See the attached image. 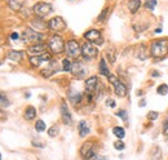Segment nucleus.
<instances>
[{"label": "nucleus", "instance_id": "nucleus-1", "mask_svg": "<svg viewBox=\"0 0 168 160\" xmlns=\"http://www.w3.org/2000/svg\"><path fill=\"white\" fill-rule=\"evenodd\" d=\"M168 53V39H158L153 40L150 45V54L153 58L160 60L164 58Z\"/></svg>", "mask_w": 168, "mask_h": 160}, {"label": "nucleus", "instance_id": "nucleus-2", "mask_svg": "<svg viewBox=\"0 0 168 160\" xmlns=\"http://www.w3.org/2000/svg\"><path fill=\"white\" fill-rule=\"evenodd\" d=\"M48 45H49V49L53 52L54 54H60L65 50L63 39L61 38L60 35H53V36H51L49 41H48Z\"/></svg>", "mask_w": 168, "mask_h": 160}, {"label": "nucleus", "instance_id": "nucleus-3", "mask_svg": "<svg viewBox=\"0 0 168 160\" xmlns=\"http://www.w3.org/2000/svg\"><path fill=\"white\" fill-rule=\"evenodd\" d=\"M109 81L112 84V87H114V92H115V94L118 97H125V96H127V87H125L116 76H114V75H110Z\"/></svg>", "mask_w": 168, "mask_h": 160}, {"label": "nucleus", "instance_id": "nucleus-4", "mask_svg": "<svg viewBox=\"0 0 168 160\" xmlns=\"http://www.w3.org/2000/svg\"><path fill=\"white\" fill-rule=\"evenodd\" d=\"M65 50L69 57L76 58L79 57V54H82V48H80L79 43L76 40H69L66 44H65Z\"/></svg>", "mask_w": 168, "mask_h": 160}, {"label": "nucleus", "instance_id": "nucleus-5", "mask_svg": "<svg viewBox=\"0 0 168 160\" xmlns=\"http://www.w3.org/2000/svg\"><path fill=\"white\" fill-rule=\"evenodd\" d=\"M93 143L92 142H85L84 145L82 146V149H80V155H82V158L84 160H95L96 159V151L95 149H93Z\"/></svg>", "mask_w": 168, "mask_h": 160}, {"label": "nucleus", "instance_id": "nucleus-6", "mask_svg": "<svg viewBox=\"0 0 168 160\" xmlns=\"http://www.w3.org/2000/svg\"><path fill=\"white\" fill-rule=\"evenodd\" d=\"M52 12H53V8H52V5L48 4V3L40 1L34 5V13L36 16H39V17H45V16L51 14Z\"/></svg>", "mask_w": 168, "mask_h": 160}, {"label": "nucleus", "instance_id": "nucleus-7", "mask_svg": "<svg viewBox=\"0 0 168 160\" xmlns=\"http://www.w3.org/2000/svg\"><path fill=\"white\" fill-rule=\"evenodd\" d=\"M97 53H98L97 48L89 41H87V43L82 45V55L85 60H92V58L97 57Z\"/></svg>", "mask_w": 168, "mask_h": 160}, {"label": "nucleus", "instance_id": "nucleus-8", "mask_svg": "<svg viewBox=\"0 0 168 160\" xmlns=\"http://www.w3.org/2000/svg\"><path fill=\"white\" fill-rule=\"evenodd\" d=\"M23 38H26V41H34L36 44V43H40L45 36H44V34L35 31L34 28H26L23 32Z\"/></svg>", "mask_w": 168, "mask_h": 160}, {"label": "nucleus", "instance_id": "nucleus-9", "mask_svg": "<svg viewBox=\"0 0 168 160\" xmlns=\"http://www.w3.org/2000/svg\"><path fill=\"white\" fill-rule=\"evenodd\" d=\"M48 28L52 31H62L66 28V22L62 17H54L48 22Z\"/></svg>", "mask_w": 168, "mask_h": 160}, {"label": "nucleus", "instance_id": "nucleus-10", "mask_svg": "<svg viewBox=\"0 0 168 160\" xmlns=\"http://www.w3.org/2000/svg\"><path fill=\"white\" fill-rule=\"evenodd\" d=\"M84 38L87 39V41L92 44H102L103 40H102V36H101V32L98 30H89L84 34Z\"/></svg>", "mask_w": 168, "mask_h": 160}, {"label": "nucleus", "instance_id": "nucleus-11", "mask_svg": "<svg viewBox=\"0 0 168 160\" xmlns=\"http://www.w3.org/2000/svg\"><path fill=\"white\" fill-rule=\"evenodd\" d=\"M51 61H52V55L49 53H43V54L30 57V63H31V66H34V67H39L43 62H51Z\"/></svg>", "mask_w": 168, "mask_h": 160}, {"label": "nucleus", "instance_id": "nucleus-12", "mask_svg": "<svg viewBox=\"0 0 168 160\" xmlns=\"http://www.w3.org/2000/svg\"><path fill=\"white\" fill-rule=\"evenodd\" d=\"M97 85H98V79L96 76H90L85 80V90L89 93V100L92 98V93L96 92Z\"/></svg>", "mask_w": 168, "mask_h": 160}, {"label": "nucleus", "instance_id": "nucleus-13", "mask_svg": "<svg viewBox=\"0 0 168 160\" xmlns=\"http://www.w3.org/2000/svg\"><path fill=\"white\" fill-rule=\"evenodd\" d=\"M61 116H62V122L66 124V125H71V124H73V117H71V114H70L69 109H67V105L65 101L61 103Z\"/></svg>", "mask_w": 168, "mask_h": 160}, {"label": "nucleus", "instance_id": "nucleus-14", "mask_svg": "<svg viewBox=\"0 0 168 160\" xmlns=\"http://www.w3.org/2000/svg\"><path fill=\"white\" fill-rule=\"evenodd\" d=\"M57 71V62H54V61H51V63H49V66H47V67H44V68H41V71H40V74L43 75L44 78H49L52 76L54 73Z\"/></svg>", "mask_w": 168, "mask_h": 160}, {"label": "nucleus", "instance_id": "nucleus-15", "mask_svg": "<svg viewBox=\"0 0 168 160\" xmlns=\"http://www.w3.org/2000/svg\"><path fill=\"white\" fill-rule=\"evenodd\" d=\"M71 73L75 75L76 78H83L85 75V68L80 62H75L73 63V67H71Z\"/></svg>", "mask_w": 168, "mask_h": 160}, {"label": "nucleus", "instance_id": "nucleus-16", "mask_svg": "<svg viewBox=\"0 0 168 160\" xmlns=\"http://www.w3.org/2000/svg\"><path fill=\"white\" fill-rule=\"evenodd\" d=\"M45 44L43 43H36L34 45H31L30 48H28V53L32 54V55H39V54H43L45 53Z\"/></svg>", "mask_w": 168, "mask_h": 160}, {"label": "nucleus", "instance_id": "nucleus-17", "mask_svg": "<svg viewBox=\"0 0 168 160\" xmlns=\"http://www.w3.org/2000/svg\"><path fill=\"white\" fill-rule=\"evenodd\" d=\"M78 130H79V136L80 137H85L89 134L90 129L88 127V124H87L85 120H80L79 124H78Z\"/></svg>", "mask_w": 168, "mask_h": 160}, {"label": "nucleus", "instance_id": "nucleus-18", "mask_svg": "<svg viewBox=\"0 0 168 160\" xmlns=\"http://www.w3.org/2000/svg\"><path fill=\"white\" fill-rule=\"evenodd\" d=\"M31 25L34 26V30L35 31H38V30H45V28H48V23H45L43 19H41V17L35 18L34 21L31 22Z\"/></svg>", "mask_w": 168, "mask_h": 160}, {"label": "nucleus", "instance_id": "nucleus-19", "mask_svg": "<svg viewBox=\"0 0 168 160\" xmlns=\"http://www.w3.org/2000/svg\"><path fill=\"white\" fill-rule=\"evenodd\" d=\"M25 53L23 52H19V50H12L8 53V58L13 62H21L22 58H23Z\"/></svg>", "mask_w": 168, "mask_h": 160}, {"label": "nucleus", "instance_id": "nucleus-20", "mask_svg": "<svg viewBox=\"0 0 168 160\" xmlns=\"http://www.w3.org/2000/svg\"><path fill=\"white\" fill-rule=\"evenodd\" d=\"M100 74L103 75V76H110V71H109V67H107V65H106V61H105V58H101L100 60Z\"/></svg>", "mask_w": 168, "mask_h": 160}, {"label": "nucleus", "instance_id": "nucleus-21", "mask_svg": "<svg viewBox=\"0 0 168 160\" xmlns=\"http://www.w3.org/2000/svg\"><path fill=\"white\" fill-rule=\"evenodd\" d=\"M35 116H36V110H35V107H32V106L26 107V110H25V119L26 120H34Z\"/></svg>", "mask_w": 168, "mask_h": 160}, {"label": "nucleus", "instance_id": "nucleus-22", "mask_svg": "<svg viewBox=\"0 0 168 160\" xmlns=\"http://www.w3.org/2000/svg\"><path fill=\"white\" fill-rule=\"evenodd\" d=\"M141 8V1L140 0H129L128 1V9L132 13H136Z\"/></svg>", "mask_w": 168, "mask_h": 160}, {"label": "nucleus", "instance_id": "nucleus-23", "mask_svg": "<svg viewBox=\"0 0 168 160\" xmlns=\"http://www.w3.org/2000/svg\"><path fill=\"white\" fill-rule=\"evenodd\" d=\"M136 57L138 58V60H146L147 58V53H145V45L141 44L140 47L136 49Z\"/></svg>", "mask_w": 168, "mask_h": 160}, {"label": "nucleus", "instance_id": "nucleus-24", "mask_svg": "<svg viewBox=\"0 0 168 160\" xmlns=\"http://www.w3.org/2000/svg\"><path fill=\"white\" fill-rule=\"evenodd\" d=\"M112 133H114L119 139H122L123 137L125 136V130H124V128H122V127H115V128L112 129Z\"/></svg>", "mask_w": 168, "mask_h": 160}, {"label": "nucleus", "instance_id": "nucleus-25", "mask_svg": "<svg viewBox=\"0 0 168 160\" xmlns=\"http://www.w3.org/2000/svg\"><path fill=\"white\" fill-rule=\"evenodd\" d=\"M83 96L80 93H75V94H70V101L73 105H78V103H80V101H82Z\"/></svg>", "mask_w": 168, "mask_h": 160}, {"label": "nucleus", "instance_id": "nucleus-26", "mask_svg": "<svg viewBox=\"0 0 168 160\" xmlns=\"http://www.w3.org/2000/svg\"><path fill=\"white\" fill-rule=\"evenodd\" d=\"M8 5L13 11H19L21 9V1H18V0H8Z\"/></svg>", "mask_w": 168, "mask_h": 160}, {"label": "nucleus", "instance_id": "nucleus-27", "mask_svg": "<svg viewBox=\"0 0 168 160\" xmlns=\"http://www.w3.org/2000/svg\"><path fill=\"white\" fill-rule=\"evenodd\" d=\"M9 100H8V97L5 96L4 93H1L0 92V106L1 107H6V106H9Z\"/></svg>", "mask_w": 168, "mask_h": 160}, {"label": "nucleus", "instance_id": "nucleus-28", "mask_svg": "<svg viewBox=\"0 0 168 160\" xmlns=\"http://www.w3.org/2000/svg\"><path fill=\"white\" fill-rule=\"evenodd\" d=\"M157 92H158V94H162V96H166V94L168 93V85H167V84H162V85L158 87Z\"/></svg>", "mask_w": 168, "mask_h": 160}, {"label": "nucleus", "instance_id": "nucleus-29", "mask_svg": "<svg viewBox=\"0 0 168 160\" xmlns=\"http://www.w3.org/2000/svg\"><path fill=\"white\" fill-rule=\"evenodd\" d=\"M71 67H73V63H71L67 58H65L62 61V70L63 71H71Z\"/></svg>", "mask_w": 168, "mask_h": 160}, {"label": "nucleus", "instance_id": "nucleus-30", "mask_svg": "<svg viewBox=\"0 0 168 160\" xmlns=\"http://www.w3.org/2000/svg\"><path fill=\"white\" fill-rule=\"evenodd\" d=\"M35 129L38 130V132H44L45 130V123L43 120H38L36 123H35Z\"/></svg>", "mask_w": 168, "mask_h": 160}, {"label": "nucleus", "instance_id": "nucleus-31", "mask_svg": "<svg viewBox=\"0 0 168 160\" xmlns=\"http://www.w3.org/2000/svg\"><path fill=\"white\" fill-rule=\"evenodd\" d=\"M58 127L57 125H53V127H51L49 129H48V136L49 137H56L58 134Z\"/></svg>", "mask_w": 168, "mask_h": 160}, {"label": "nucleus", "instance_id": "nucleus-32", "mask_svg": "<svg viewBox=\"0 0 168 160\" xmlns=\"http://www.w3.org/2000/svg\"><path fill=\"white\" fill-rule=\"evenodd\" d=\"M155 5H157V0H146L145 1V6L150 11H154L155 9Z\"/></svg>", "mask_w": 168, "mask_h": 160}, {"label": "nucleus", "instance_id": "nucleus-33", "mask_svg": "<svg viewBox=\"0 0 168 160\" xmlns=\"http://www.w3.org/2000/svg\"><path fill=\"white\" fill-rule=\"evenodd\" d=\"M107 12H109V9L107 8H105L103 11L100 13V16H98V21L100 22H102V21H105V18H106V14H107Z\"/></svg>", "mask_w": 168, "mask_h": 160}, {"label": "nucleus", "instance_id": "nucleus-34", "mask_svg": "<svg viewBox=\"0 0 168 160\" xmlns=\"http://www.w3.org/2000/svg\"><path fill=\"white\" fill-rule=\"evenodd\" d=\"M114 147L120 151V150H123V149L125 147V146H124V143H123L122 141H116V142H114Z\"/></svg>", "mask_w": 168, "mask_h": 160}, {"label": "nucleus", "instance_id": "nucleus-35", "mask_svg": "<svg viewBox=\"0 0 168 160\" xmlns=\"http://www.w3.org/2000/svg\"><path fill=\"white\" fill-rule=\"evenodd\" d=\"M158 116H159V114L155 112V111H151V112H149V115H147V117H149L150 120H157Z\"/></svg>", "mask_w": 168, "mask_h": 160}, {"label": "nucleus", "instance_id": "nucleus-36", "mask_svg": "<svg viewBox=\"0 0 168 160\" xmlns=\"http://www.w3.org/2000/svg\"><path fill=\"white\" fill-rule=\"evenodd\" d=\"M116 115L118 116H120L123 120H124V122H127V112H125L124 110H120L119 111V112H116Z\"/></svg>", "mask_w": 168, "mask_h": 160}, {"label": "nucleus", "instance_id": "nucleus-37", "mask_svg": "<svg viewBox=\"0 0 168 160\" xmlns=\"http://www.w3.org/2000/svg\"><path fill=\"white\" fill-rule=\"evenodd\" d=\"M40 141V139H34V141H32V145L34 146H39V147H44V143H41V142H39Z\"/></svg>", "mask_w": 168, "mask_h": 160}, {"label": "nucleus", "instance_id": "nucleus-38", "mask_svg": "<svg viewBox=\"0 0 168 160\" xmlns=\"http://www.w3.org/2000/svg\"><path fill=\"white\" fill-rule=\"evenodd\" d=\"M163 129H164V133H168V116L166 117V120H164V123H163Z\"/></svg>", "mask_w": 168, "mask_h": 160}, {"label": "nucleus", "instance_id": "nucleus-39", "mask_svg": "<svg viewBox=\"0 0 168 160\" xmlns=\"http://www.w3.org/2000/svg\"><path fill=\"white\" fill-rule=\"evenodd\" d=\"M6 119V112L4 110H0V122L1 120H5Z\"/></svg>", "mask_w": 168, "mask_h": 160}, {"label": "nucleus", "instance_id": "nucleus-40", "mask_svg": "<svg viewBox=\"0 0 168 160\" xmlns=\"http://www.w3.org/2000/svg\"><path fill=\"white\" fill-rule=\"evenodd\" d=\"M11 39H12V40H14V41H17L19 39V35L17 34V32H13V34L11 35Z\"/></svg>", "mask_w": 168, "mask_h": 160}, {"label": "nucleus", "instance_id": "nucleus-41", "mask_svg": "<svg viewBox=\"0 0 168 160\" xmlns=\"http://www.w3.org/2000/svg\"><path fill=\"white\" fill-rule=\"evenodd\" d=\"M106 105H107V106H111V107H115V102H114V101H112L111 98H109L107 101H106Z\"/></svg>", "mask_w": 168, "mask_h": 160}, {"label": "nucleus", "instance_id": "nucleus-42", "mask_svg": "<svg viewBox=\"0 0 168 160\" xmlns=\"http://www.w3.org/2000/svg\"><path fill=\"white\" fill-rule=\"evenodd\" d=\"M151 76H159V73H158V71H153V73H151Z\"/></svg>", "mask_w": 168, "mask_h": 160}, {"label": "nucleus", "instance_id": "nucleus-43", "mask_svg": "<svg viewBox=\"0 0 168 160\" xmlns=\"http://www.w3.org/2000/svg\"><path fill=\"white\" fill-rule=\"evenodd\" d=\"M95 160H106V159H105V158H103V156H98V155H97Z\"/></svg>", "mask_w": 168, "mask_h": 160}, {"label": "nucleus", "instance_id": "nucleus-44", "mask_svg": "<svg viewBox=\"0 0 168 160\" xmlns=\"http://www.w3.org/2000/svg\"><path fill=\"white\" fill-rule=\"evenodd\" d=\"M138 105H140V106H145V105H146V102H145V101H140V103H138Z\"/></svg>", "mask_w": 168, "mask_h": 160}, {"label": "nucleus", "instance_id": "nucleus-45", "mask_svg": "<svg viewBox=\"0 0 168 160\" xmlns=\"http://www.w3.org/2000/svg\"><path fill=\"white\" fill-rule=\"evenodd\" d=\"M155 32H157V34H159V32H162V28H157V30H155Z\"/></svg>", "mask_w": 168, "mask_h": 160}, {"label": "nucleus", "instance_id": "nucleus-46", "mask_svg": "<svg viewBox=\"0 0 168 160\" xmlns=\"http://www.w3.org/2000/svg\"><path fill=\"white\" fill-rule=\"evenodd\" d=\"M0 160H1V154H0Z\"/></svg>", "mask_w": 168, "mask_h": 160}]
</instances>
